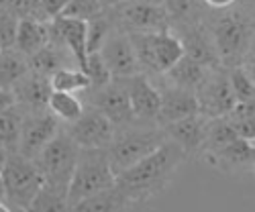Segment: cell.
Listing matches in <instances>:
<instances>
[{"label":"cell","instance_id":"11","mask_svg":"<svg viewBox=\"0 0 255 212\" xmlns=\"http://www.w3.org/2000/svg\"><path fill=\"white\" fill-rule=\"evenodd\" d=\"M61 131V122L49 112H25L23 122H20V139H18V151L29 159H37V155L45 149V145Z\"/></svg>","mask_w":255,"mask_h":212},{"label":"cell","instance_id":"12","mask_svg":"<svg viewBox=\"0 0 255 212\" xmlns=\"http://www.w3.org/2000/svg\"><path fill=\"white\" fill-rule=\"evenodd\" d=\"M98 53H100L102 61L106 63L109 72L113 74V78H131V76L141 74L139 59H137L129 33H125L117 27L106 37L104 45L100 47Z\"/></svg>","mask_w":255,"mask_h":212},{"label":"cell","instance_id":"21","mask_svg":"<svg viewBox=\"0 0 255 212\" xmlns=\"http://www.w3.org/2000/svg\"><path fill=\"white\" fill-rule=\"evenodd\" d=\"M135 204L127 198L117 184L104 192L92 194L88 198H82L70 206V212H129Z\"/></svg>","mask_w":255,"mask_h":212},{"label":"cell","instance_id":"37","mask_svg":"<svg viewBox=\"0 0 255 212\" xmlns=\"http://www.w3.org/2000/svg\"><path fill=\"white\" fill-rule=\"evenodd\" d=\"M68 2H70V0H39L41 10H43V14H45L47 20L57 18L63 12V8L68 6Z\"/></svg>","mask_w":255,"mask_h":212},{"label":"cell","instance_id":"38","mask_svg":"<svg viewBox=\"0 0 255 212\" xmlns=\"http://www.w3.org/2000/svg\"><path fill=\"white\" fill-rule=\"evenodd\" d=\"M241 68L245 70V74L251 78V82L255 84V39H253V43H251V47L247 49V53H245V57H243V61H241Z\"/></svg>","mask_w":255,"mask_h":212},{"label":"cell","instance_id":"26","mask_svg":"<svg viewBox=\"0 0 255 212\" xmlns=\"http://www.w3.org/2000/svg\"><path fill=\"white\" fill-rule=\"evenodd\" d=\"M84 100H80V96L72 94V92H57L53 90L47 102V110L61 122V124H70L74 120H78L84 112Z\"/></svg>","mask_w":255,"mask_h":212},{"label":"cell","instance_id":"6","mask_svg":"<svg viewBox=\"0 0 255 212\" xmlns=\"http://www.w3.org/2000/svg\"><path fill=\"white\" fill-rule=\"evenodd\" d=\"M0 180L4 188V202L16 206H29L39 190L45 186L37 161L20 153H8Z\"/></svg>","mask_w":255,"mask_h":212},{"label":"cell","instance_id":"15","mask_svg":"<svg viewBox=\"0 0 255 212\" xmlns=\"http://www.w3.org/2000/svg\"><path fill=\"white\" fill-rule=\"evenodd\" d=\"M49 41L63 45L76 61V68L86 72L88 49H86V23L76 18L57 16L49 20Z\"/></svg>","mask_w":255,"mask_h":212},{"label":"cell","instance_id":"14","mask_svg":"<svg viewBox=\"0 0 255 212\" xmlns=\"http://www.w3.org/2000/svg\"><path fill=\"white\" fill-rule=\"evenodd\" d=\"M184 47V55L194 59L206 68H219V53L215 47V41H212V35L204 23V18L198 20V23H190V25H182V27H174L172 29Z\"/></svg>","mask_w":255,"mask_h":212},{"label":"cell","instance_id":"22","mask_svg":"<svg viewBox=\"0 0 255 212\" xmlns=\"http://www.w3.org/2000/svg\"><path fill=\"white\" fill-rule=\"evenodd\" d=\"M212 68H206L202 63L190 59V57H182L172 70H167L159 80L172 84V86H178V88H184V90H190V92H196L200 88V84L206 80L208 72Z\"/></svg>","mask_w":255,"mask_h":212},{"label":"cell","instance_id":"34","mask_svg":"<svg viewBox=\"0 0 255 212\" xmlns=\"http://www.w3.org/2000/svg\"><path fill=\"white\" fill-rule=\"evenodd\" d=\"M227 76H229V82H231L233 94H235V98H237V104L255 100V84L251 82V78L245 74V70L241 66L227 68Z\"/></svg>","mask_w":255,"mask_h":212},{"label":"cell","instance_id":"33","mask_svg":"<svg viewBox=\"0 0 255 212\" xmlns=\"http://www.w3.org/2000/svg\"><path fill=\"white\" fill-rule=\"evenodd\" d=\"M0 8L14 14L16 18H33V20H43L49 23L45 18L43 10H41L39 0H0Z\"/></svg>","mask_w":255,"mask_h":212},{"label":"cell","instance_id":"25","mask_svg":"<svg viewBox=\"0 0 255 212\" xmlns=\"http://www.w3.org/2000/svg\"><path fill=\"white\" fill-rule=\"evenodd\" d=\"M27 72H29L27 55L16 51L14 47L0 51V90H10Z\"/></svg>","mask_w":255,"mask_h":212},{"label":"cell","instance_id":"2","mask_svg":"<svg viewBox=\"0 0 255 212\" xmlns=\"http://www.w3.org/2000/svg\"><path fill=\"white\" fill-rule=\"evenodd\" d=\"M204 23L215 41L221 66H241L255 39V6L235 2L227 8H208Z\"/></svg>","mask_w":255,"mask_h":212},{"label":"cell","instance_id":"7","mask_svg":"<svg viewBox=\"0 0 255 212\" xmlns=\"http://www.w3.org/2000/svg\"><path fill=\"white\" fill-rule=\"evenodd\" d=\"M113 25L125 33H157L169 29L165 6L153 0H125L117 6H106Z\"/></svg>","mask_w":255,"mask_h":212},{"label":"cell","instance_id":"3","mask_svg":"<svg viewBox=\"0 0 255 212\" xmlns=\"http://www.w3.org/2000/svg\"><path fill=\"white\" fill-rule=\"evenodd\" d=\"M165 141L167 137L163 126L133 120L129 124L117 126L111 145L106 147V153H109L113 169L117 174H121L123 169L131 167L145 155H149Z\"/></svg>","mask_w":255,"mask_h":212},{"label":"cell","instance_id":"9","mask_svg":"<svg viewBox=\"0 0 255 212\" xmlns=\"http://www.w3.org/2000/svg\"><path fill=\"white\" fill-rule=\"evenodd\" d=\"M196 98H198V112L208 118L227 116L235 108L237 98L233 94L227 68L223 66L212 68L206 80L200 84V88L196 90Z\"/></svg>","mask_w":255,"mask_h":212},{"label":"cell","instance_id":"23","mask_svg":"<svg viewBox=\"0 0 255 212\" xmlns=\"http://www.w3.org/2000/svg\"><path fill=\"white\" fill-rule=\"evenodd\" d=\"M49 43V23L43 20H33V18H23L18 23L16 31V43L14 49L23 55H33L39 49H43Z\"/></svg>","mask_w":255,"mask_h":212},{"label":"cell","instance_id":"17","mask_svg":"<svg viewBox=\"0 0 255 212\" xmlns=\"http://www.w3.org/2000/svg\"><path fill=\"white\" fill-rule=\"evenodd\" d=\"M253 153H255V145L251 141H245V139L237 137V139H233L231 143H227L225 147H221V149L202 155V159L210 167L219 169L221 174L237 176V174L247 172V169L251 167Z\"/></svg>","mask_w":255,"mask_h":212},{"label":"cell","instance_id":"28","mask_svg":"<svg viewBox=\"0 0 255 212\" xmlns=\"http://www.w3.org/2000/svg\"><path fill=\"white\" fill-rule=\"evenodd\" d=\"M51 90H57V92H86L92 82H90V76L86 72H82L80 68H63L59 72H55L51 78Z\"/></svg>","mask_w":255,"mask_h":212},{"label":"cell","instance_id":"40","mask_svg":"<svg viewBox=\"0 0 255 212\" xmlns=\"http://www.w3.org/2000/svg\"><path fill=\"white\" fill-rule=\"evenodd\" d=\"M12 104H14V98H12L10 90H0V112L6 110Z\"/></svg>","mask_w":255,"mask_h":212},{"label":"cell","instance_id":"18","mask_svg":"<svg viewBox=\"0 0 255 212\" xmlns=\"http://www.w3.org/2000/svg\"><path fill=\"white\" fill-rule=\"evenodd\" d=\"M153 82L157 84L159 94H161V106H159V116H157V122L161 126L198 112L196 92L172 86V84H167V82H163L159 78L153 80Z\"/></svg>","mask_w":255,"mask_h":212},{"label":"cell","instance_id":"27","mask_svg":"<svg viewBox=\"0 0 255 212\" xmlns=\"http://www.w3.org/2000/svg\"><path fill=\"white\" fill-rule=\"evenodd\" d=\"M20 122H23V110L16 104L8 106L6 110L0 112V147L8 153L18 151Z\"/></svg>","mask_w":255,"mask_h":212},{"label":"cell","instance_id":"8","mask_svg":"<svg viewBox=\"0 0 255 212\" xmlns=\"http://www.w3.org/2000/svg\"><path fill=\"white\" fill-rule=\"evenodd\" d=\"M66 131L70 139L80 149H106L111 145L117 126L109 116H104L100 110L92 106H84V112L78 120L66 124Z\"/></svg>","mask_w":255,"mask_h":212},{"label":"cell","instance_id":"31","mask_svg":"<svg viewBox=\"0 0 255 212\" xmlns=\"http://www.w3.org/2000/svg\"><path fill=\"white\" fill-rule=\"evenodd\" d=\"M113 29H115V25H113V18L109 14V8H106V12L100 14L98 18L88 20L86 23V49H88V55L100 51V47L104 45L106 37L111 35Z\"/></svg>","mask_w":255,"mask_h":212},{"label":"cell","instance_id":"41","mask_svg":"<svg viewBox=\"0 0 255 212\" xmlns=\"http://www.w3.org/2000/svg\"><path fill=\"white\" fill-rule=\"evenodd\" d=\"M6 157H8V151H4L2 147H0V172H2V167L6 163Z\"/></svg>","mask_w":255,"mask_h":212},{"label":"cell","instance_id":"32","mask_svg":"<svg viewBox=\"0 0 255 212\" xmlns=\"http://www.w3.org/2000/svg\"><path fill=\"white\" fill-rule=\"evenodd\" d=\"M104 12H106V4L102 2V0H70L68 6L63 8V12L59 16L76 18V20L88 23V20L98 18Z\"/></svg>","mask_w":255,"mask_h":212},{"label":"cell","instance_id":"42","mask_svg":"<svg viewBox=\"0 0 255 212\" xmlns=\"http://www.w3.org/2000/svg\"><path fill=\"white\" fill-rule=\"evenodd\" d=\"M8 206L12 208V212H29L27 206H16V204H8Z\"/></svg>","mask_w":255,"mask_h":212},{"label":"cell","instance_id":"48","mask_svg":"<svg viewBox=\"0 0 255 212\" xmlns=\"http://www.w3.org/2000/svg\"><path fill=\"white\" fill-rule=\"evenodd\" d=\"M153 2H159V4H163V0H153Z\"/></svg>","mask_w":255,"mask_h":212},{"label":"cell","instance_id":"30","mask_svg":"<svg viewBox=\"0 0 255 212\" xmlns=\"http://www.w3.org/2000/svg\"><path fill=\"white\" fill-rule=\"evenodd\" d=\"M27 208L29 212H70V200L66 192L43 186Z\"/></svg>","mask_w":255,"mask_h":212},{"label":"cell","instance_id":"43","mask_svg":"<svg viewBox=\"0 0 255 212\" xmlns=\"http://www.w3.org/2000/svg\"><path fill=\"white\" fill-rule=\"evenodd\" d=\"M102 2H104L106 6H117V4H121V2H125V0H102Z\"/></svg>","mask_w":255,"mask_h":212},{"label":"cell","instance_id":"5","mask_svg":"<svg viewBox=\"0 0 255 212\" xmlns=\"http://www.w3.org/2000/svg\"><path fill=\"white\" fill-rule=\"evenodd\" d=\"M78 155H80V147L61 129L35 159L41 174H43L45 186L68 194L74 169L78 163Z\"/></svg>","mask_w":255,"mask_h":212},{"label":"cell","instance_id":"19","mask_svg":"<svg viewBox=\"0 0 255 212\" xmlns=\"http://www.w3.org/2000/svg\"><path fill=\"white\" fill-rule=\"evenodd\" d=\"M51 92L53 90H51L49 78L39 76V74L31 72V70L10 88L14 104L25 112L47 110V102H49Z\"/></svg>","mask_w":255,"mask_h":212},{"label":"cell","instance_id":"4","mask_svg":"<svg viewBox=\"0 0 255 212\" xmlns=\"http://www.w3.org/2000/svg\"><path fill=\"white\" fill-rule=\"evenodd\" d=\"M117 184V172L111 165L106 149H80L78 163L68 190L70 206L82 198L104 192Z\"/></svg>","mask_w":255,"mask_h":212},{"label":"cell","instance_id":"24","mask_svg":"<svg viewBox=\"0 0 255 212\" xmlns=\"http://www.w3.org/2000/svg\"><path fill=\"white\" fill-rule=\"evenodd\" d=\"M163 6L169 16V29L198 23L208 10L202 0H163Z\"/></svg>","mask_w":255,"mask_h":212},{"label":"cell","instance_id":"49","mask_svg":"<svg viewBox=\"0 0 255 212\" xmlns=\"http://www.w3.org/2000/svg\"><path fill=\"white\" fill-rule=\"evenodd\" d=\"M0 51H2V49H0Z\"/></svg>","mask_w":255,"mask_h":212},{"label":"cell","instance_id":"36","mask_svg":"<svg viewBox=\"0 0 255 212\" xmlns=\"http://www.w3.org/2000/svg\"><path fill=\"white\" fill-rule=\"evenodd\" d=\"M20 18L0 8V49H12L16 43V31H18Z\"/></svg>","mask_w":255,"mask_h":212},{"label":"cell","instance_id":"44","mask_svg":"<svg viewBox=\"0 0 255 212\" xmlns=\"http://www.w3.org/2000/svg\"><path fill=\"white\" fill-rule=\"evenodd\" d=\"M0 212H12V208L6 202H0Z\"/></svg>","mask_w":255,"mask_h":212},{"label":"cell","instance_id":"29","mask_svg":"<svg viewBox=\"0 0 255 212\" xmlns=\"http://www.w3.org/2000/svg\"><path fill=\"white\" fill-rule=\"evenodd\" d=\"M227 118L241 139L255 143V100L235 104V108L227 114Z\"/></svg>","mask_w":255,"mask_h":212},{"label":"cell","instance_id":"16","mask_svg":"<svg viewBox=\"0 0 255 212\" xmlns=\"http://www.w3.org/2000/svg\"><path fill=\"white\" fill-rule=\"evenodd\" d=\"M208 116L196 112L190 114L186 118H180L176 122H169L163 126L165 137L169 141H174L180 149L186 153V157H198L204 145V135H206V126H208Z\"/></svg>","mask_w":255,"mask_h":212},{"label":"cell","instance_id":"39","mask_svg":"<svg viewBox=\"0 0 255 212\" xmlns=\"http://www.w3.org/2000/svg\"><path fill=\"white\" fill-rule=\"evenodd\" d=\"M237 0H202V4L206 8H227V6H233Z\"/></svg>","mask_w":255,"mask_h":212},{"label":"cell","instance_id":"1","mask_svg":"<svg viewBox=\"0 0 255 212\" xmlns=\"http://www.w3.org/2000/svg\"><path fill=\"white\" fill-rule=\"evenodd\" d=\"M186 159V153L167 139L149 155L117 174V188L133 204L147 202L165 192Z\"/></svg>","mask_w":255,"mask_h":212},{"label":"cell","instance_id":"13","mask_svg":"<svg viewBox=\"0 0 255 212\" xmlns=\"http://www.w3.org/2000/svg\"><path fill=\"white\" fill-rule=\"evenodd\" d=\"M121 80H125L127 92H129L133 120L159 124L157 116H159V106H161V94H159L157 84L151 78H147L145 74H137L131 78H121Z\"/></svg>","mask_w":255,"mask_h":212},{"label":"cell","instance_id":"10","mask_svg":"<svg viewBox=\"0 0 255 212\" xmlns=\"http://www.w3.org/2000/svg\"><path fill=\"white\" fill-rule=\"evenodd\" d=\"M84 94V104L92 106V108L100 110L104 116H109L115 126H123L133 122V110L129 102V92H127L125 80L113 78L106 86L100 88H90Z\"/></svg>","mask_w":255,"mask_h":212},{"label":"cell","instance_id":"35","mask_svg":"<svg viewBox=\"0 0 255 212\" xmlns=\"http://www.w3.org/2000/svg\"><path fill=\"white\" fill-rule=\"evenodd\" d=\"M86 74L90 76V82L92 86L90 88H100V86H106L111 80H113V74L106 68V63L102 61L100 53H90L88 55V61H86ZM88 88V90H90Z\"/></svg>","mask_w":255,"mask_h":212},{"label":"cell","instance_id":"47","mask_svg":"<svg viewBox=\"0 0 255 212\" xmlns=\"http://www.w3.org/2000/svg\"><path fill=\"white\" fill-rule=\"evenodd\" d=\"M251 167L255 169V153H253V163H251Z\"/></svg>","mask_w":255,"mask_h":212},{"label":"cell","instance_id":"20","mask_svg":"<svg viewBox=\"0 0 255 212\" xmlns=\"http://www.w3.org/2000/svg\"><path fill=\"white\" fill-rule=\"evenodd\" d=\"M29 70L39 74V76H45V78H51L55 72L63 70V68H74L76 61L74 57L70 55V51L63 47V45H57L53 41L39 49L37 53L29 55Z\"/></svg>","mask_w":255,"mask_h":212},{"label":"cell","instance_id":"45","mask_svg":"<svg viewBox=\"0 0 255 212\" xmlns=\"http://www.w3.org/2000/svg\"><path fill=\"white\" fill-rule=\"evenodd\" d=\"M0 202H4V188H2V180H0Z\"/></svg>","mask_w":255,"mask_h":212},{"label":"cell","instance_id":"46","mask_svg":"<svg viewBox=\"0 0 255 212\" xmlns=\"http://www.w3.org/2000/svg\"><path fill=\"white\" fill-rule=\"evenodd\" d=\"M237 2H243V4H251V6H255V0H237Z\"/></svg>","mask_w":255,"mask_h":212}]
</instances>
